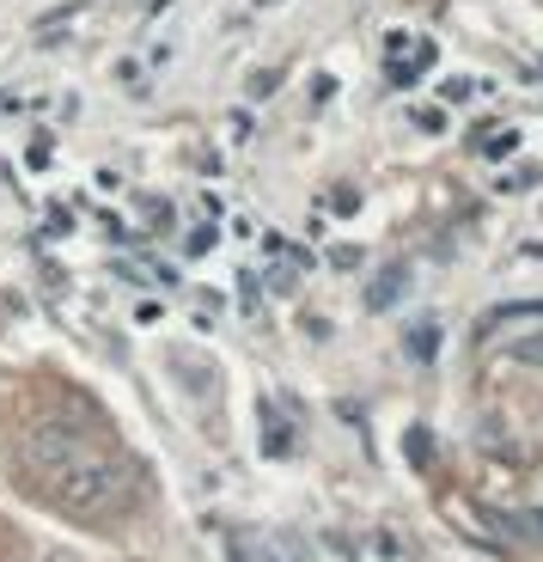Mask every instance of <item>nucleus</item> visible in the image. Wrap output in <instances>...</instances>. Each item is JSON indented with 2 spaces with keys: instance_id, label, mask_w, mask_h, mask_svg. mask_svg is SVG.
<instances>
[{
  "instance_id": "1",
  "label": "nucleus",
  "mask_w": 543,
  "mask_h": 562,
  "mask_svg": "<svg viewBox=\"0 0 543 562\" xmlns=\"http://www.w3.org/2000/svg\"><path fill=\"white\" fill-rule=\"evenodd\" d=\"M49 502L68 507V514H80V520H98L104 507L123 502V471H116L111 459L86 452V459H73L68 471H56V477H49Z\"/></svg>"
},
{
  "instance_id": "2",
  "label": "nucleus",
  "mask_w": 543,
  "mask_h": 562,
  "mask_svg": "<svg viewBox=\"0 0 543 562\" xmlns=\"http://www.w3.org/2000/svg\"><path fill=\"white\" fill-rule=\"evenodd\" d=\"M73 459H86V440H80V435H68V428H31V440H25V464L37 471L43 483L56 477V471H68Z\"/></svg>"
},
{
  "instance_id": "3",
  "label": "nucleus",
  "mask_w": 543,
  "mask_h": 562,
  "mask_svg": "<svg viewBox=\"0 0 543 562\" xmlns=\"http://www.w3.org/2000/svg\"><path fill=\"white\" fill-rule=\"evenodd\" d=\"M507 349L519 355V361H531V367H543V330H531V337H519V342H507Z\"/></svg>"
},
{
  "instance_id": "4",
  "label": "nucleus",
  "mask_w": 543,
  "mask_h": 562,
  "mask_svg": "<svg viewBox=\"0 0 543 562\" xmlns=\"http://www.w3.org/2000/svg\"><path fill=\"white\" fill-rule=\"evenodd\" d=\"M525 526H531V532H538V538H543V507H538V514H531V520H525Z\"/></svg>"
}]
</instances>
